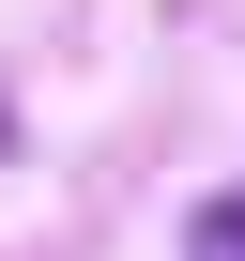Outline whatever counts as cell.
I'll return each instance as SVG.
<instances>
[{
  "label": "cell",
  "instance_id": "1",
  "mask_svg": "<svg viewBox=\"0 0 245 261\" xmlns=\"http://www.w3.org/2000/svg\"><path fill=\"white\" fill-rule=\"evenodd\" d=\"M184 261H245V200H199V230H184Z\"/></svg>",
  "mask_w": 245,
  "mask_h": 261
}]
</instances>
